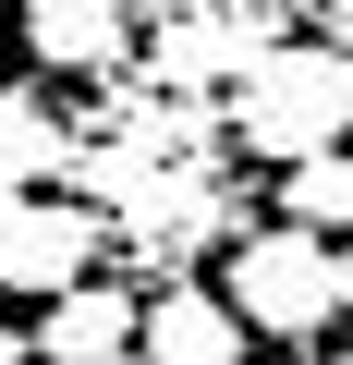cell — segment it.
<instances>
[{"label":"cell","instance_id":"obj_6","mask_svg":"<svg viewBox=\"0 0 353 365\" xmlns=\"http://www.w3.org/2000/svg\"><path fill=\"white\" fill-rule=\"evenodd\" d=\"M134 365H244V304H232V292H195V280L146 292V341H134Z\"/></svg>","mask_w":353,"mask_h":365},{"label":"cell","instance_id":"obj_7","mask_svg":"<svg viewBox=\"0 0 353 365\" xmlns=\"http://www.w3.org/2000/svg\"><path fill=\"white\" fill-rule=\"evenodd\" d=\"M49 170H61V110L37 86H0V195H25Z\"/></svg>","mask_w":353,"mask_h":365},{"label":"cell","instance_id":"obj_5","mask_svg":"<svg viewBox=\"0 0 353 365\" xmlns=\"http://www.w3.org/2000/svg\"><path fill=\"white\" fill-rule=\"evenodd\" d=\"M25 61L37 73H122L134 61V0H25Z\"/></svg>","mask_w":353,"mask_h":365},{"label":"cell","instance_id":"obj_2","mask_svg":"<svg viewBox=\"0 0 353 365\" xmlns=\"http://www.w3.org/2000/svg\"><path fill=\"white\" fill-rule=\"evenodd\" d=\"M220 292L244 304V329H256V341H317V329H341V317H353V304H341V244H329V232H305V220L244 232Z\"/></svg>","mask_w":353,"mask_h":365},{"label":"cell","instance_id":"obj_12","mask_svg":"<svg viewBox=\"0 0 353 365\" xmlns=\"http://www.w3.org/2000/svg\"><path fill=\"white\" fill-rule=\"evenodd\" d=\"M341 304H353V232H341Z\"/></svg>","mask_w":353,"mask_h":365},{"label":"cell","instance_id":"obj_4","mask_svg":"<svg viewBox=\"0 0 353 365\" xmlns=\"http://www.w3.org/2000/svg\"><path fill=\"white\" fill-rule=\"evenodd\" d=\"M134 341H146L134 280H73L37 304V365H134Z\"/></svg>","mask_w":353,"mask_h":365},{"label":"cell","instance_id":"obj_8","mask_svg":"<svg viewBox=\"0 0 353 365\" xmlns=\"http://www.w3.org/2000/svg\"><path fill=\"white\" fill-rule=\"evenodd\" d=\"M280 220H305V232H353V146H317V158L280 170Z\"/></svg>","mask_w":353,"mask_h":365},{"label":"cell","instance_id":"obj_9","mask_svg":"<svg viewBox=\"0 0 353 365\" xmlns=\"http://www.w3.org/2000/svg\"><path fill=\"white\" fill-rule=\"evenodd\" d=\"M0 365H37V329H13V317H0Z\"/></svg>","mask_w":353,"mask_h":365},{"label":"cell","instance_id":"obj_10","mask_svg":"<svg viewBox=\"0 0 353 365\" xmlns=\"http://www.w3.org/2000/svg\"><path fill=\"white\" fill-rule=\"evenodd\" d=\"M0 49H25V0H0Z\"/></svg>","mask_w":353,"mask_h":365},{"label":"cell","instance_id":"obj_11","mask_svg":"<svg viewBox=\"0 0 353 365\" xmlns=\"http://www.w3.org/2000/svg\"><path fill=\"white\" fill-rule=\"evenodd\" d=\"M268 365H329V353H317V341H280V353H268Z\"/></svg>","mask_w":353,"mask_h":365},{"label":"cell","instance_id":"obj_13","mask_svg":"<svg viewBox=\"0 0 353 365\" xmlns=\"http://www.w3.org/2000/svg\"><path fill=\"white\" fill-rule=\"evenodd\" d=\"M341 365H353V353H341Z\"/></svg>","mask_w":353,"mask_h":365},{"label":"cell","instance_id":"obj_1","mask_svg":"<svg viewBox=\"0 0 353 365\" xmlns=\"http://www.w3.org/2000/svg\"><path fill=\"white\" fill-rule=\"evenodd\" d=\"M220 110H232V146H244V158L292 170V158H317V146H353V61L317 49V37L244 49V73H232Z\"/></svg>","mask_w":353,"mask_h":365},{"label":"cell","instance_id":"obj_3","mask_svg":"<svg viewBox=\"0 0 353 365\" xmlns=\"http://www.w3.org/2000/svg\"><path fill=\"white\" fill-rule=\"evenodd\" d=\"M98 207H73V195H49V182H25V195H0V292H73V280H98Z\"/></svg>","mask_w":353,"mask_h":365}]
</instances>
